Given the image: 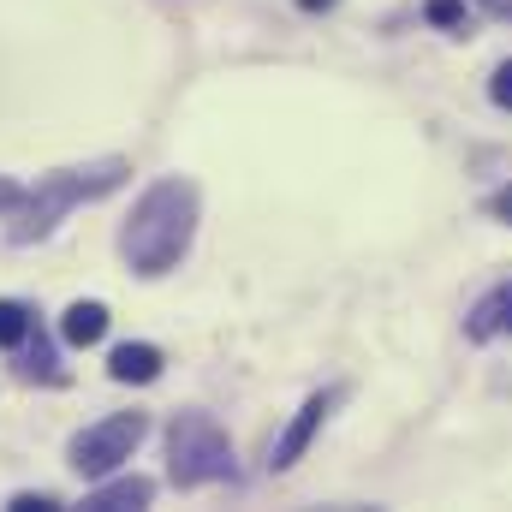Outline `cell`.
Wrapping results in <instances>:
<instances>
[{
	"label": "cell",
	"mask_w": 512,
	"mask_h": 512,
	"mask_svg": "<svg viewBox=\"0 0 512 512\" xmlns=\"http://www.w3.org/2000/svg\"><path fill=\"white\" fill-rule=\"evenodd\" d=\"M191 233H197V185L191 179H155L131 209L120 251L137 274L155 280V274L179 268V256L191 251Z\"/></svg>",
	"instance_id": "6da1fadb"
},
{
	"label": "cell",
	"mask_w": 512,
	"mask_h": 512,
	"mask_svg": "<svg viewBox=\"0 0 512 512\" xmlns=\"http://www.w3.org/2000/svg\"><path fill=\"white\" fill-rule=\"evenodd\" d=\"M131 179V167L120 155H108V161H90V167H60V173H48V179H36V191H24V203L12 209L18 221L6 227V239L12 245H36V239H48L78 203H96V197H108V191H120Z\"/></svg>",
	"instance_id": "7a4b0ae2"
},
{
	"label": "cell",
	"mask_w": 512,
	"mask_h": 512,
	"mask_svg": "<svg viewBox=\"0 0 512 512\" xmlns=\"http://www.w3.org/2000/svg\"><path fill=\"white\" fill-rule=\"evenodd\" d=\"M167 477L179 489L233 477V447H227L215 417H203V411H179L173 417V429H167Z\"/></svg>",
	"instance_id": "3957f363"
},
{
	"label": "cell",
	"mask_w": 512,
	"mask_h": 512,
	"mask_svg": "<svg viewBox=\"0 0 512 512\" xmlns=\"http://www.w3.org/2000/svg\"><path fill=\"white\" fill-rule=\"evenodd\" d=\"M143 435H149V417H143V411H114V417L90 423L84 435H72V471H78V477H108V471H120L131 453H137Z\"/></svg>",
	"instance_id": "277c9868"
},
{
	"label": "cell",
	"mask_w": 512,
	"mask_h": 512,
	"mask_svg": "<svg viewBox=\"0 0 512 512\" xmlns=\"http://www.w3.org/2000/svg\"><path fill=\"white\" fill-rule=\"evenodd\" d=\"M328 411H334V393H316V399H304V411L286 423V435L274 441V471H286V465H298L304 459V447L316 441V429L328 423Z\"/></svg>",
	"instance_id": "5b68a950"
},
{
	"label": "cell",
	"mask_w": 512,
	"mask_h": 512,
	"mask_svg": "<svg viewBox=\"0 0 512 512\" xmlns=\"http://www.w3.org/2000/svg\"><path fill=\"white\" fill-rule=\"evenodd\" d=\"M60 334H66V346H96V340L108 334V304H96V298H78V304H66V316H60Z\"/></svg>",
	"instance_id": "8992f818"
},
{
	"label": "cell",
	"mask_w": 512,
	"mask_h": 512,
	"mask_svg": "<svg viewBox=\"0 0 512 512\" xmlns=\"http://www.w3.org/2000/svg\"><path fill=\"white\" fill-rule=\"evenodd\" d=\"M108 376H114V382H155V376H161V352L143 346V340H126V346L108 352Z\"/></svg>",
	"instance_id": "52a82bcc"
},
{
	"label": "cell",
	"mask_w": 512,
	"mask_h": 512,
	"mask_svg": "<svg viewBox=\"0 0 512 512\" xmlns=\"http://www.w3.org/2000/svg\"><path fill=\"white\" fill-rule=\"evenodd\" d=\"M465 334H471V340H495V334H512V280H507V286H495V292H489V298L471 310Z\"/></svg>",
	"instance_id": "ba28073f"
},
{
	"label": "cell",
	"mask_w": 512,
	"mask_h": 512,
	"mask_svg": "<svg viewBox=\"0 0 512 512\" xmlns=\"http://www.w3.org/2000/svg\"><path fill=\"white\" fill-rule=\"evenodd\" d=\"M149 495H155L149 477H120V483H102L84 507L90 512H126V507H149Z\"/></svg>",
	"instance_id": "9c48e42d"
},
{
	"label": "cell",
	"mask_w": 512,
	"mask_h": 512,
	"mask_svg": "<svg viewBox=\"0 0 512 512\" xmlns=\"http://www.w3.org/2000/svg\"><path fill=\"white\" fill-rule=\"evenodd\" d=\"M24 340H30V310L0 298V346H24Z\"/></svg>",
	"instance_id": "30bf717a"
},
{
	"label": "cell",
	"mask_w": 512,
	"mask_h": 512,
	"mask_svg": "<svg viewBox=\"0 0 512 512\" xmlns=\"http://www.w3.org/2000/svg\"><path fill=\"white\" fill-rule=\"evenodd\" d=\"M24 346H30V364H24V370H30V382H36V376H42V382H60V364H54V346H48L42 334H36V340H24Z\"/></svg>",
	"instance_id": "8fae6325"
},
{
	"label": "cell",
	"mask_w": 512,
	"mask_h": 512,
	"mask_svg": "<svg viewBox=\"0 0 512 512\" xmlns=\"http://www.w3.org/2000/svg\"><path fill=\"white\" fill-rule=\"evenodd\" d=\"M423 18L441 30H465V0H423Z\"/></svg>",
	"instance_id": "7c38bea8"
},
{
	"label": "cell",
	"mask_w": 512,
	"mask_h": 512,
	"mask_svg": "<svg viewBox=\"0 0 512 512\" xmlns=\"http://www.w3.org/2000/svg\"><path fill=\"white\" fill-rule=\"evenodd\" d=\"M489 96H495V108H507V114H512V60H507V66H495V84H489Z\"/></svg>",
	"instance_id": "4fadbf2b"
},
{
	"label": "cell",
	"mask_w": 512,
	"mask_h": 512,
	"mask_svg": "<svg viewBox=\"0 0 512 512\" xmlns=\"http://www.w3.org/2000/svg\"><path fill=\"white\" fill-rule=\"evenodd\" d=\"M18 203H24V185H18V179H6V173H0V215H12V209H18Z\"/></svg>",
	"instance_id": "5bb4252c"
},
{
	"label": "cell",
	"mask_w": 512,
	"mask_h": 512,
	"mask_svg": "<svg viewBox=\"0 0 512 512\" xmlns=\"http://www.w3.org/2000/svg\"><path fill=\"white\" fill-rule=\"evenodd\" d=\"M54 495H12V512H54Z\"/></svg>",
	"instance_id": "9a60e30c"
},
{
	"label": "cell",
	"mask_w": 512,
	"mask_h": 512,
	"mask_svg": "<svg viewBox=\"0 0 512 512\" xmlns=\"http://www.w3.org/2000/svg\"><path fill=\"white\" fill-rule=\"evenodd\" d=\"M489 215H495V221H512V185H507V191H495V197H489Z\"/></svg>",
	"instance_id": "2e32d148"
},
{
	"label": "cell",
	"mask_w": 512,
	"mask_h": 512,
	"mask_svg": "<svg viewBox=\"0 0 512 512\" xmlns=\"http://www.w3.org/2000/svg\"><path fill=\"white\" fill-rule=\"evenodd\" d=\"M298 6H304V12H322V6H334V0H298Z\"/></svg>",
	"instance_id": "e0dca14e"
},
{
	"label": "cell",
	"mask_w": 512,
	"mask_h": 512,
	"mask_svg": "<svg viewBox=\"0 0 512 512\" xmlns=\"http://www.w3.org/2000/svg\"><path fill=\"white\" fill-rule=\"evenodd\" d=\"M483 6H501V0H483Z\"/></svg>",
	"instance_id": "ac0fdd59"
}]
</instances>
